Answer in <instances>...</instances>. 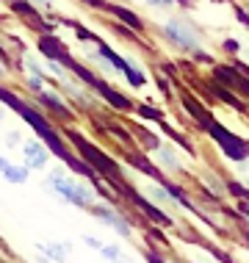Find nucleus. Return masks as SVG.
I'll list each match as a JSON object with an SVG mask.
<instances>
[{"mask_svg": "<svg viewBox=\"0 0 249 263\" xmlns=\"http://www.w3.org/2000/svg\"><path fill=\"white\" fill-rule=\"evenodd\" d=\"M125 75H127V81H130V86H144V72H141V69H136V67H127L125 69Z\"/></svg>", "mask_w": 249, "mask_h": 263, "instance_id": "nucleus-14", "label": "nucleus"}, {"mask_svg": "<svg viewBox=\"0 0 249 263\" xmlns=\"http://www.w3.org/2000/svg\"><path fill=\"white\" fill-rule=\"evenodd\" d=\"M205 130L210 133L213 139H216V144L222 147V150L227 153V158H233V161H244V158H249V144L246 141H241L236 133H230V130H224L219 122H210Z\"/></svg>", "mask_w": 249, "mask_h": 263, "instance_id": "nucleus-3", "label": "nucleus"}, {"mask_svg": "<svg viewBox=\"0 0 249 263\" xmlns=\"http://www.w3.org/2000/svg\"><path fill=\"white\" fill-rule=\"evenodd\" d=\"M127 194H130L133 200L139 202V208H144V213H147V216H152V219H155V222H158V224H169V216H166V213H163V211H155V208H152V205H149V202H144V200H141V197L136 194V191H130V189H127Z\"/></svg>", "mask_w": 249, "mask_h": 263, "instance_id": "nucleus-10", "label": "nucleus"}, {"mask_svg": "<svg viewBox=\"0 0 249 263\" xmlns=\"http://www.w3.org/2000/svg\"><path fill=\"white\" fill-rule=\"evenodd\" d=\"M25 158H28V163H31L33 169H42L47 163V153L42 150L36 141H31V144H25Z\"/></svg>", "mask_w": 249, "mask_h": 263, "instance_id": "nucleus-9", "label": "nucleus"}, {"mask_svg": "<svg viewBox=\"0 0 249 263\" xmlns=\"http://www.w3.org/2000/svg\"><path fill=\"white\" fill-rule=\"evenodd\" d=\"M42 103H45V105H53V108L59 111V114H67V105H64L59 97L53 95V91H42Z\"/></svg>", "mask_w": 249, "mask_h": 263, "instance_id": "nucleus-12", "label": "nucleus"}, {"mask_svg": "<svg viewBox=\"0 0 249 263\" xmlns=\"http://www.w3.org/2000/svg\"><path fill=\"white\" fill-rule=\"evenodd\" d=\"M103 258L119 260V258H122V250H119V247H103Z\"/></svg>", "mask_w": 249, "mask_h": 263, "instance_id": "nucleus-17", "label": "nucleus"}, {"mask_svg": "<svg viewBox=\"0 0 249 263\" xmlns=\"http://www.w3.org/2000/svg\"><path fill=\"white\" fill-rule=\"evenodd\" d=\"M149 3H155V6H172V0H149Z\"/></svg>", "mask_w": 249, "mask_h": 263, "instance_id": "nucleus-20", "label": "nucleus"}, {"mask_svg": "<svg viewBox=\"0 0 249 263\" xmlns=\"http://www.w3.org/2000/svg\"><path fill=\"white\" fill-rule=\"evenodd\" d=\"M155 158H158L161 169H169V172H177V169H180V161H177V155L169 150V147H155Z\"/></svg>", "mask_w": 249, "mask_h": 263, "instance_id": "nucleus-8", "label": "nucleus"}, {"mask_svg": "<svg viewBox=\"0 0 249 263\" xmlns=\"http://www.w3.org/2000/svg\"><path fill=\"white\" fill-rule=\"evenodd\" d=\"M163 33H166L177 47H183V50H197L199 47V39L194 36V31H191L188 25L177 23V20H169V23L163 25Z\"/></svg>", "mask_w": 249, "mask_h": 263, "instance_id": "nucleus-5", "label": "nucleus"}, {"mask_svg": "<svg viewBox=\"0 0 249 263\" xmlns=\"http://www.w3.org/2000/svg\"><path fill=\"white\" fill-rule=\"evenodd\" d=\"M139 114H141V117H149V119H152V122H161V114L158 111H152V108H139Z\"/></svg>", "mask_w": 249, "mask_h": 263, "instance_id": "nucleus-18", "label": "nucleus"}, {"mask_svg": "<svg viewBox=\"0 0 249 263\" xmlns=\"http://www.w3.org/2000/svg\"><path fill=\"white\" fill-rule=\"evenodd\" d=\"M6 180H11V183H23L25 177H28V169H17V166H11L9 163V169H6Z\"/></svg>", "mask_w": 249, "mask_h": 263, "instance_id": "nucleus-13", "label": "nucleus"}, {"mask_svg": "<svg viewBox=\"0 0 249 263\" xmlns=\"http://www.w3.org/2000/svg\"><path fill=\"white\" fill-rule=\"evenodd\" d=\"M97 45H100V55H103V59L108 61V64H111L113 69H122V72H125V69L130 67V64H127V61L122 59V55H117V53H113V50H111L108 45H103V42H97Z\"/></svg>", "mask_w": 249, "mask_h": 263, "instance_id": "nucleus-11", "label": "nucleus"}, {"mask_svg": "<svg viewBox=\"0 0 249 263\" xmlns=\"http://www.w3.org/2000/svg\"><path fill=\"white\" fill-rule=\"evenodd\" d=\"M47 186L55 191V194H61L67 202L78 205V208H83V205H89L91 200H94V194H91L89 186H83V183H75V180H67L61 172H53L47 180Z\"/></svg>", "mask_w": 249, "mask_h": 263, "instance_id": "nucleus-2", "label": "nucleus"}, {"mask_svg": "<svg viewBox=\"0 0 249 263\" xmlns=\"http://www.w3.org/2000/svg\"><path fill=\"white\" fill-rule=\"evenodd\" d=\"M216 78H219L222 83H233L236 89H241L244 95H249V81H246L244 75H238L236 69H224V67H219V69H216Z\"/></svg>", "mask_w": 249, "mask_h": 263, "instance_id": "nucleus-7", "label": "nucleus"}, {"mask_svg": "<svg viewBox=\"0 0 249 263\" xmlns=\"http://www.w3.org/2000/svg\"><path fill=\"white\" fill-rule=\"evenodd\" d=\"M72 141L78 144V150L86 155V161L91 163V169H94V172H103V175H108V177H119V166L108 158V155H103L97 147H91L89 141H83L81 136H72Z\"/></svg>", "mask_w": 249, "mask_h": 263, "instance_id": "nucleus-4", "label": "nucleus"}, {"mask_svg": "<svg viewBox=\"0 0 249 263\" xmlns=\"http://www.w3.org/2000/svg\"><path fill=\"white\" fill-rule=\"evenodd\" d=\"M186 3H188V0H186Z\"/></svg>", "mask_w": 249, "mask_h": 263, "instance_id": "nucleus-23", "label": "nucleus"}, {"mask_svg": "<svg viewBox=\"0 0 249 263\" xmlns=\"http://www.w3.org/2000/svg\"><path fill=\"white\" fill-rule=\"evenodd\" d=\"M149 194H152V200H155V202H163V205L172 202V200H169V194H166L163 189H149Z\"/></svg>", "mask_w": 249, "mask_h": 263, "instance_id": "nucleus-16", "label": "nucleus"}, {"mask_svg": "<svg viewBox=\"0 0 249 263\" xmlns=\"http://www.w3.org/2000/svg\"><path fill=\"white\" fill-rule=\"evenodd\" d=\"M86 244H89V247H94V250H103V244H100L94 236H86Z\"/></svg>", "mask_w": 249, "mask_h": 263, "instance_id": "nucleus-19", "label": "nucleus"}, {"mask_svg": "<svg viewBox=\"0 0 249 263\" xmlns=\"http://www.w3.org/2000/svg\"><path fill=\"white\" fill-rule=\"evenodd\" d=\"M39 3H50V0H39Z\"/></svg>", "mask_w": 249, "mask_h": 263, "instance_id": "nucleus-22", "label": "nucleus"}, {"mask_svg": "<svg viewBox=\"0 0 249 263\" xmlns=\"http://www.w3.org/2000/svg\"><path fill=\"white\" fill-rule=\"evenodd\" d=\"M108 11H113V14H119V17H122L125 20V23H130L133 28H141V20L139 17H133V14L130 11H125V9H119V6H111V9Z\"/></svg>", "mask_w": 249, "mask_h": 263, "instance_id": "nucleus-15", "label": "nucleus"}, {"mask_svg": "<svg viewBox=\"0 0 249 263\" xmlns=\"http://www.w3.org/2000/svg\"><path fill=\"white\" fill-rule=\"evenodd\" d=\"M0 100H3L6 105H11L14 111H20V114H23V119H25V122L33 127V130L39 133L42 139H45V144H47V147H50V150H53L55 155H59V158H64V161H69V158H72V155L67 153V147L61 144L59 133H55L53 127H50V125H47L45 119H42V117H39V114L33 111V108H28V105H25L23 100H17V97H14L11 91H6V89H0Z\"/></svg>", "mask_w": 249, "mask_h": 263, "instance_id": "nucleus-1", "label": "nucleus"}, {"mask_svg": "<svg viewBox=\"0 0 249 263\" xmlns=\"http://www.w3.org/2000/svg\"><path fill=\"white\" fill-rule=\"evenodd\" d=\"M91 211H94V213H97V216H100V219H103V222H108L111 227H117V230H119V233H122V236H130V224H127V222H125V219H122V216H119V213H117V211H111V208H105V205H97V208H91Z\"/></svg>", "mask_w": 249, "mask_h": 263, "instance_id": "nucleus-6", "label": "nucleus"}, {"mask_svg": "<svg viewBox=\"0 0 249 263\" xmlns=\"http://www.w3.org/2000/svg\"><path fill=\"white\" fill-rule=\"evenodd\" d=\"M6 169H9V161H6V158H0V172H6Z\"/></svg>", "mask_w": 249, "mask_h": 263, "instance_id": "nucleus-21", "label": "nucleus"}]
</instances>
